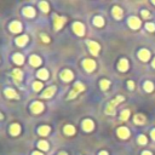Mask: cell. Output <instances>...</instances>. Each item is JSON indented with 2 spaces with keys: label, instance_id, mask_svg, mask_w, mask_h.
Instances as JSON below:
<instances>
[{
  "label": "cell",
  "instance_id": "obj_1",
  "mask_svg": "<svg viewBox=\"0 0 155 155\" xmlns=\"http://www.w3.org/2000/svg\"><path fill=\"white\" fill-rule=\"evenodd\" d=\"M85 85L83 83H80V81H76L75 84H74L73 86V90L69 92V95H68V99H73V98H75L80 92H84L85 91Z\"/></svg>",
  "mask_w": 155,
  "mask_h": 155
},
{
  "label": "cell",
  "instance_id": "obj_2",
  "mask_svg": "<svg viewBox=\"0 0 155 155\" xmlns=\"http://www.w3.org/2000/svg\"><path fill=\"white\" fill-rule=\"evenodd\" d=\"M65 22H67V17H61V16H57V15L53 16V27H55L56 30L62 29V27L64 25Z\"/></svg>",
  "mask_w": 155,
  "mask_h": 155
},
{
  "label": "cell",
  "instance_id": "obj_3",
  "mask_svg": "<svg viewBox=\"0 0 155 155\" xmlns=\"http://www.w3.org/2000/svg\"><path fill=\"white\" fill-rule=\"evenodd\" d=\"M86 44H87V46H89V50H90V52L92 53V55L93 56H98L99 50H101L99 44L96 43V41H92V40H87Z\"/></svg>",
  "mask_w": 155,
  "mask_h": 155
},
{
  "label": "cell",
  "instance_id": "obj_4",
  "mask_svg": "<svg viewBox=\"0 0 155 155\" xmlns=\"http://www.w3.org/2000/svg\"><path fill=\"white\" fill-rule=\"evenodd\" d=\"M83 67L86 72H93L96 69V62L93 59H90V58H86L83 61Z\"/></svg>",
  "mask_w": 155,
  "mask_h": 155
},
{
  "label": "cell",
  "instance_id": "obj_5",
  "mask_svg": "<svg viewBox=\"0 0 155 155\" xmlns=\"http://www.w3.org/2000/svg\"><path fill=\"white\" fill-rule=\"evenodd\" d=\"M127 23H129V27L130 28H132V29H138L139 27H141V24H142V22H141V19L138 18V17H136V16H131L129 19H127Z\"/></svg>",
  "mask_w": 155,
  "mask_h": 155
},
{
  "label": "cell",
  "instance_id": "obj_6",
  "mask_svg": "<svg viewBox=\"0 0 155 155\" xmlns=\"http://www.w3.org/2000/svg\"><path fill=\"white\" fill-rule=\"evenodd\" d=\"M73 30L79 37H83L85 34V27L81 22H74L73 23Z\"/></svg>",
  "mask_w": 155,
  "mask_h": 155
},
{
  "label": "cell",
  "instance_id": "obj_7",
  "mask_svg": "<svg viewBox=\"0 0 155 155\" xmlns=\"http://www.w3.org/2000/svg\"><path fill=\"white\" fill-rule=\"evenodd\" d=\"M30 110H32L33 114H40L44 110V104L41 102H38V101H35V102H33L30 104Z\"/></svg>",
  "mask_w": 155,
  "mask_h": 155
},
{
  "label": "cell",
  "instance_id": "obj_8",
  "mask_svg": "<svg viewBox=\"0 0 155 155\" xmlns=\"http://www.w3.org/2000/svg\"><path fill=\"white\" fill-rule=\"evenodd\" d=\"M61 79L63 80V81H65V83H69V81H72L73 80V78H74V74H73V72L72 70H69V69H65V70H63L62 73H61Z\"/></svg>",
  "mask_w": 155,
  "mask_h": 155
},
{
  "label": "cell",
  "instance_id": "obj_9",
  "mask_svg": "<svg viewBox=\"0 0 155 155\" xmlns=\"http://www.w3.org/2000/svg\"><path fill=\"white\" fill-rule=\"evenodd\" d=\"M81 126H83V130L86 131V132H91L93 129H95V124H93V121L91 119H85L83 121Z\"/></svg>",
  "mask_w": 155,
  "mask_h": 155
},
{
  "label": "cell",
  "instance_id": "obj_10",
  "mask_svg": "<svg viewBox=\"0 0 155 155\" xmlns=\"http://www.w3.org/2000/svg\"><path fill=\"white\" fill-rule=\"evenodd\" d=\"M116 134L121 139H127L130 137V130L127 129V127H119L116 131Z\"/></svg>",
  "mask_w": 155,
  "mask_h": 155
},
{
  "label": "cell",
  "instance_id": "obj_11",
  "mask_svg": "<svg viewBox=\"0 0 155 155\" xmlns=\"http://www.w3.org/2000/svg\"><path fill=\"white\" fill-rule=\"evenodd\" d=\"M138 58L141 61H143V62H147V61H149L150 58V51L147 50V49H142L138 51Z\"/></svg>",
  "mask_w": 155,
  "mask_h": 155
},
{
  "label": "cell",
  "instance_id": "obj_12",
  "mask_svg": "<svg viewBox=\"0 0 155 155\" xmlns=\"http://www.w3.org/2000/svg\"><path fill=\"white\" fill-rule=\"evenodd\" d=\"M112 13H113V17L118 19V21H120L121 18H123V15H124V11L121 8H119V6H114V8L112 9Z\"/></svg>",
  "mask_w": 155,
  "mask_h": 155
},
{
  "label": "cell",
  "instance_id": "obj_13",
  "mask_svg": "<svg viewBox=\"0 0 155 155\" xmlns=\"http://www.w3.org/2000/svg\"><path fill=\"white\" fill-rule=\"evenodd\" d=\"M4 93H5V96L8 97V98H10V99H18L19 98V96L17 95V92L13 90V89H11V87L5 89L4 90Z\"/></svg>",
  "mask_w": 155,
  "mask_h": 155
},
{
  "label": "cell",
  "instance_id": "obj_14",
  "mask_svg": "<svg viewBox=\"0 0 155 155\" xmlns=\"http://www.w3.org/2000/svg\"><path fill=\"white\" fill-rule=\"evenodd\" d=\"M9 29L12 33H19L22 30V24H21V22H18V21H13V22L10 23Z\"/></svg>",
  "mask_w": 155,
  "mask_h": 155
},
{
  "label": "cell",
  "instance_id": "obj_15",
  "mask_svg": "<svg viewBox=\"0 0 155 155\" xmlns=\"http://www.w3.org/2000/svg\"><path fill=\"white\" fill-rule=\"evenodd\" d=\"M55 92H56V86H50L43 92L41 97L43 98H51L53 95H55Z\"/></svg>",
  "mask_w": 155,
  "mask_h": 155
},
{
  "label": "cell",
  "instance_id": "obj_16",
  "mask_svg": "<svg viewBox=\"0 0 155 155\" xmlns=\"http://www.w3.org/2000/svg\"><path fill=\"white\" fill-rule=\"evenodd\" d=\"M118 69L120 72H127V69H129V61L126 58H121L118 63Z\"/></svg>",
  "mask_w": 155,
  "mask_h": 155
},
{
  "label": "cell",
  "instance_id": "obj_17",
  "mask_svg": "<svg viewBox=\"0 0 155 155\" xmlns=\"http://www.w3.org/2000/svg\"><path fill=\"white\" fill-rule=\"evenodd\" d=\"M51 132V127L48 126V125H43V126H40L39 129H38V133H39V136H41V137H45V136H48V134Z\"/></svg>",
  "mask_w": 155,
  "mask_h": 155
},
{
  "label": "cell",
  "instance_id": "obj_18",
  "mask_svg": "<svg viewBox=\"0 0 155 155\" xmlns=\"http://www.w3.org/2000/svg\"><path fill=\"white\" fill-rule=\"evenodd\" d=\"M147 121V118L143 115V114H136L133 118V123L136 125H144Z\"/></svg>",
  "mask_w": 155,
  "mask_h": 155
},
{
  "label": "cell",
  "instance_id": "obj_19",
  "mask_svg": "<svg viewBox=\"0 0 155 155\" xmlns=\"http://www.w3.org/2000/svg\"><path fill=\"white\" fill-rule=\"evenodd\" d=\"M37 76L39 79H41V80H48L49 76H50V73L48 69H45V68H41V69H39L38 73H37Z\"/></svg>",
  "mask_w": 155,
  "mask_h": 155
},
{
  "label": "cell",
  "instance_id": "obj_20",
  "mask_svg": "<svg viewBox=\"0 0 155 155\" xmlns=\"http://www.w3.org/2000/svg\"><path fill=\"white\" fill-rule=\"evenodd\" d=\"M19 132H21V126H19V124L15 123V124H12L10 126V134L11 136H18Z\"/></svg>",
  "mask_w": 155,
  "mask_h": 155
},
{
  "label": "cell",
  "instance_id": "obj_21",
  "mask_svg": "<svg viewBox=\"0 0 155 155\" xmlns=\"http://www.w3.org/2000/svg\"><path fill=\"white\" fill-rule=\"evenodd\" d=\"M23 15L28 18H33L35 16V10L32 8V6H25L23 9Z\"/></svg>",
  "mask_w": 155,
  "mask_h": 155
},
{
  "label": "cell",
  "instance_id": "obj_22",
  "mask_svg": "<svg viewBox=\"0 0 155 155\" xmlns=\"http://www.w3.org/2000/svg\"><path fill=\"white\" fill-rule=\"evenodd\" d=\"M29 63L33 67H39L40 64H41V58H40L39 56H37V55H32L29 57Z\"/></svg>",
  "mask_w": 155,
  "mask_h": 155
},
{
  "label": "cell",
  "instance_id": "obj_23",
  "mask_svg": "<svg viewBox=\"0 0 155 155\" xmlns=\"http://www.w3.org/2000/svg\"><path fill=\"white\" fill-rule=\"evenodd\" d=\"M12 61H13V63H16L17 65H22L24 63V57L21 53H15V55L12 56Z\"/></svg>",
  "mask_w": 155,
  "mask_h": 155
},
{
  "label": "cell",
  "instance_id": "obj_24",
  "mask_svg": "<svg viewBox=\"0 0 155 155\" xmlns=\"http://www.w3.org/2000/svg\"><path fill=\"white\" fill-rule=\"evenodd\" d=\"M28 40H29L28 35H21V37H18V38L16 39V45L23 48V46H24L27 43H28Z\"/></svg>",
  "mask_w": 155,
  "mask_h": 155
},
{
  "label": "cell",
  "instance_id": "obj_25",
  "mask_svg": "<svg viewBox=\"0 0 155 155\" xmlns=\"http://www.w3.org/2000/svg\"><path fill=\"white\" fill-rule=\"evenodd\" d=\"M63 132H64V134H67V136H73V134L76 132V130L73 125H65L64 129H63Z\"/></svg>",
  "mask_w": 155,
  "mask_h": 155
},
{
  "label": "cell",
  "instance_id": "obj_26",
  "mask_svg": "<svg viewBox=\"0 0 155 155\" xmlns=\"http://www.w3.org/2000/svg\"><path fill=\"white\" fill-rule=\"evenodd\" d=\"M105 114L107 115H115V113H116V109H115V105H113L110 102L108 103V105L105 107Z\"/></svg>",
  "mask_w": 155,
  "mask_h": 155
},
{
  "label": "cell",
  "instance_id": "obj_27",
  "mask_svg": "<svg viewBox=\"0 0 155 155\" xmlns=\"http://www.w3.org/2000/svg\"><path fill=\"white\" fill-rule=\"evenodd\" d=\"M12 78H15L16 81H22V79H23V73H22V70L15 69V70L12 72Z\"/></svg>",
  "mask_w": 155,
  "mask_h": 155
},
{
  "label": "cell",
  "instance_id": "obj_28",
  "mask_svg": "<svg viewBox=\"0 0 155 155\" xmlns=\"http://www.w3.org/2000/svg\"><path fill=\"white\" fill-rule=\"evenodd\" d=\"M93 24H95L96 27H103V25H104V19H103V17L96 16L95 18H93Z\"/></svg>",
  "mask_w": 155,
  "mask_h": 155
},
{
  "label": "cell",
  "instance_id": "obj_29",
  "mask_svg": "<svg viewBox=\"0 0 155 155\" xmlns=\"http://www.w3.org/2000/svg\"><path fill=\"white\" fill-rule=\"evenodd\" d=\"M143 89H144V91H147V92H152L153 90H154V84L152 83V81H144V84H143Z\"/></svg>",
  "mask_w": 155,
  "mask_h": 155
},
{
  "label": "cell",
  "instance_id": "obj_30",
  "mask_svg": "<svg viewBox=\"0 0 155 155\" xmlns=\"http://www.w3.org/2000/svg\"><path fill=\"white\" fill-rule=\"evenodd\" d=\"M38 148L39 149H41V150H49L50 145H49V143L46 142V141H39L38 142Z\"/></svg>",
  "mask_w": 155,
  "mask_h": 155
},
{
  "label": "cell",
  "instance_id": "obj_31",
  "mask_svg": "<svg viewBox=\"0 0 155 155\" xmlns=\"http://www.w3.org/2000/svg\"><path fill=\"white\" fill-rule=\"evenodd\" d=\"M99 86H101V89H102V90H108V89H109V86H110V81H109V80L103 79V80H101V81H99Z\"/></svg>",
  "mask_w": 155,
  "mask_h": 155
},
{
  "label": "cell",
  "instance_id": "obj_32",
  "mask_svg": "<svg viewBox=\"0 0 155 155\" xmlns=\"http://www.w3.org/2000/svg\"><path fill=\"white\" fill-rule=\"evenodd\" d=\"M39 8L43 12H49V10H50V6L46 1H40L39 3Z\"/></svg>",
  "mask_w": 155,
  "mask_h": 155
},
{
  "label": "cell",
  "instance_id": "obj_33",
  "mask_svg": "<svg viewBox=\"0 0 155 155\" xmlns=\"http://www.w3.org/2000/svg\"><path fill=\"white\" fill-rule=\"evenodd\" d=\"M130 118V109H124L120 114V119L121 120H127Z\"/></svg>",
  "mask_w": 155,
  "mask_h": 155
},
{
  "label": "cell",
  "instance_id": "obj_34",
  "mask_svg": "<svg viewBox=\"0 0 155 155\" xmlns=\"http://www.w3.org/2000/svg\"><path fill=\"white\" fill-rule=\"evenodd\" d=\"M124 99H125V97H123V96H118V97H115V98H114L110 103H112L113 105H115V107H116L119 103H121V102H123Z\"/></svg>",
  "mask_w": 155,
  "mask_h": 155
},
{
  "label": "cell",
  "instance_id": "obj_35",
  "mask_svg": "<svg viewBox=\"0 0 155 155\" xmlns=\"http://www.w3.org/2000/svg\"><path fill=\"white\" fill-rule=\"evenodd\" d=\"M137 141H138V143H139V144H143V145L148 143V139H147V137L144 136V134H139Z\"/></svg>",
  "mask_w": 155,
  "mask_h": 155
},
{
  "label": "cell",
  "instance_id": "obj_36",
  "mask_svg": "<svg viewBox=\"0 0 155 155\" xmlns=\"http://www.w3.org/2000/svg\"><path fill=\"white\" fill-rule=\"evenodd\" d=\"M43 89V84L40 83V81H35L34 84H33V90H34L35 92H38V91H40Z\"/></svg>",
  "mask_w": 155,
  "mask_h": 155
},
{
  "label": "cell",
  "instance_id": "obj_37",
  "mask_svg": "<svg viewBox=\"0 0 155 155\" xmlns=\"http://www.w3.org/2000/svg\"><path fill=\"white\" fill-rule=\"evenodd\" d=\"M145 29L148 32H155V24L154 23H150V22L145 23Z\"/></svg>",
  "mask_w": 155,
  "mask_h": 155
},
{
  "label": "cell",
  "instance_id": "obj_38",
  "mask_svg": "<svg viewBox=\"0 0 155 155\" xmlns=\"http://www.w3.org/2000/svg\"><path fill=\"white\" fill-rule=\"evenodd\" d=\"M141 15H142V17H143L144 19L150 18V13H149V11H147V10H143L142 12H141Z\"/></svg>",
  "mask_w": 155,
  "mask_h": 155
},
{
  "label": "cell",
  "instance_id": "obj_39",
  "mask_svg": "<svg viewBox=\"0 0 155 155\" xmlns=\"http://www.w3.org/2000/svg\"><path fill=\"white\" fill-rule=\"evenodd\" d=\"M40 38H41V40L44 43H50V38L48 37V35H45V34H41L40 35Z\"/></svg>",
  "mask_w": 155,
  "mask_h": 155
},
{
  "label": "cell",
  "instance_id": "obj_40",
  "mask_svg": "<svg viewBox=\"0 0 155 155\" xmlns=\"http://www.w3.org/2000/svg\"><path fill=\"white\" fill-rule=\"evenodd\" d=\"M127 86H129L130 90H133L134 89V83L132 81V80H129V81H127Z\"/></svg>",
  "mask_w": 155,
  "mask_h": 155
},
{
  "label": "cell",
  "instance_id": "obj_41",
  "mask_svg": "<svg viewBox=\"0 0 155 155\" xmlns=\"http://www.w3.org/2000/svg\"><path fill=\"white\" fill-rule=\"evenodd\" d=\"M150 136H152V138L155 141V129H153V130L150 131Z\"/></svg>",
  "mask_w": 155,
  "mask_h": 155
},
{
  "label": "cell",
  "instance_id": "obj_42",
  "mask_svg": "<svg viewBox=\"0 0 155 155\" xmlns=\"http://www.w3.org/2000/svg\"><path fill=\"white\" fill-rule=\"evenodd\" d=\"M142 155H153V154L149 150H144V152H142Z\"/></svg>",
  "mask_w": 155,
  "mask_h": 155
},
{
  "label": "cell",
  "instance_id": "obj_43",
  "mask_svg": "<svg viewBox=\"0 0 155 155\" xmlns=\"http://www.w3.org/2000/svg\"><path fill=\"white\" fill-rule=\"evenodd\" d=\"M32 155H44V154H43V153H40V152H33Z\"/></svg>",
  "mask_w": 155,
  "mask_h": 155
},
{
  "label": "cell",
  "instance_id": "obj_44",
  "mask_svg": "<svg viewBox=\"0 0 155 155\" xmlns=\"http://www.w3.org/2000/svg\"><path fill=\"white\" fill-rule=\"evenodd\" d=\"M98 155H108V153L105 152V150H102V152H99V154Z\"/></svg>",
  "mask_w": 155,
  "mask_h": 155
},
{
  "label": "cell",
  "instance_id": "obj_45",
  "mask_svg": "<svg viewBox=\"0 0 155 155\" xmlns=\"http://www.w3.org/2000/svg\"><path fill=\"white\" fill-rule=\"evenodd\" d=\"M152 67H153V68L155 69V58L153 59V62H152Z\"/></svg>",
  "mask_w": 155,
  "mask_h": 155
},
{
  "label": "cell",
  "instance_id": "obj_46",
  "mask_svg": "<svg viewBox=\"0 0 155 155\" xmlns=\"http://www.w3.org/2000/svg\"><path fill=\"white\" fill-rule=\"evenodd\" d=\"M58 155H68V154H67V153H64V152H61Z\"/></svg>",
  "mask_w": 155,
  "mask_h": 155
},
{
  "label": "cell",
  "instance_id": "obj_47",
  "mask_svg": "<svg viewBox=\"0 0 155 155\" xmlns=\"http://www.w3.org/2000/svg\"><path fill=\"white\" fill-rule=\"evenodd\" d=\"M153 4H154V5H155V0H153Z\"/></svg>",
  "mask_w": 155,
  "mask_h": 155
}]
</instances>
